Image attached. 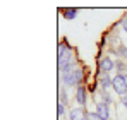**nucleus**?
I'll return each mask as SVG.
<instances>
[{
    "label": "nucleus",
    "instance_id": "nucleus-7",
    "mask_svg": "<svg viewBox=\"0 0 127 120\" xmlns=\"http://www.w3.org/2000/svg\"><path fill=\"white\" fill-rule=\"evenodd\" d=\"M95 112H96V115L101 120H110V105H106L103 101H98Z\"/></svg>",
    "mask_w": 127,
    "mask_h": 120
},
{
    "label": "nucleus",
    "instance_id": "nucleus-14",
    "mask_svg": "<svg viewBox=\"0 0 127 120\" xmlns=\"http://www.w3.org/2000/svg\"><path fill=\"white\" fill-rule=\"evenodd\" d=\"M88 120H101V119L96 115V112H88Z\"/></svg>",
    "mask_w": 127,
    "mask_h": 120
},
{
    "label": "nucleus",
    "instance_id": "nucleus-16",
    "mask_svg": "<svg viewBox=\"0 0 127 120\" xmlns=\"http://www.w3.org/2000/svg\"><path fill=\"white\" fill-rule=\"evenodd\" d=\"M120 103H122V105H124V106L127 108V94H126V96H122V98H120Z\"/></svg>",
    "mask_w": 127,
    "mask_h": 120
},
{
    "label": "nucleus",
    "instance_id": "nucleus-3",
    "mask_svg": "<svg viewBox=\"0 0 127 120\" xmlns=\"http://www.w3.org/2000/svg\"><path fill=\"white\" fill-rule=\"evenodd\" d=\"M98 86L101 91H108V89H113V77H110V74H105V72H100L98 70Z\"/></svg>",
    "mask_w": 127,
    "mask_h": 120
},
{
    "label": "nucleus",
    "instance_id": "nucleus-13",
    "mask_svg": "<svg viewBox=\"0 0 127 120\" xmlns=\"http://www.w3.org/2000/svg\"><path fill=\"white\" fill-rule=\"evenodd\" d=\"M64 113H65V106H64L62 103H59L57 105V115L59 117H64Z\"/></svg>",
    "mask_w": 127,
    "mask_h": 120
},
{
    "label": "nucleus",
    "instance_id": "nucleus-1",
    "mask_svg": "<svg viewBox=\"0 0 127 120\" xmlns=\"http://www.w3.org/2000/svg\"><path fill=\"white\" fill-rule=\"evenodd\" d=\"M60 76H62V81L65 84V88H77L84 82V67L76 62L65 65L62 70H60Z\"/></svg>",
    "mask_w": 127,
    "mask_h": 120
},
{
    "label": "nucleus",
    "instance_id": "nucleus-12",
    "mask_svg": "<svg viewBox=\"0 0 127 120\" xmlns=\"http://www.w3.org/2000/svg\"><path fill=\"white\" fill-rule=\"evenodd\" d=\"M59 103H62L64 106H67V93H65V89L60 91V101Z\"/></svg>",
    "mask_w": 127,
    "mask_h": 120
},
{
    "label": "nucleus",
    "instance_id": "nucleus-2",
    "mask_svg": "<svg viewBox=\"0 0 127 120\" xmlns=\"http://www.w3.org/2000/svg\"><path fill=\"white\" fill-rule=\"evenodd\" d=\"M72 62H76V59H74V50L67 43V40H62L59 43V70H62L65 65H69Z\"/></svg>",
    "mask_w": 127,
    "mask_h": 120
},
{
    "label": "nucleus",
    "instance_id": "nucleus-11",
    "mask_svg": "<svg viewBox=\"0 0 127 120\" xmlns=\"http://www.w3.org/2000/svg\"><path fill=\"white\" fill-rule=\"evenodd\" d=\"M101 101H103V103H106V105H112L113 98L108 94V91H101Z\"/></svg>",
    "mask_w": 127,
    "mask_h": 120
},
{
    "label": "nucleus",
    "instance_id": "nucleus-4",
    "mask_svg": "<svg viewBox=\"0 0 127 120\" xmlns=\"http://www.w3.org/2000/svg\"><path fill=\"white\" fill-rule=\"evenodd\" d=\"M113 91L122 98L127 94V79L122 76H115L113 77Z\"/></svg>",
    "mask_w": 127,
    "mask_h": 120
},
{
    "label": "nucleus",
    "instance_id": "nucleus-6",
    "mask_svg": "<svg viewBox=\"0 0 127 120\" xmlns=\"http://www.w3.org/2000/svg\"><path fill=\"white\" fill-rule=\"evenodd\" d=\"M76 103L79 106H83V108L88 103V88H86L84 84H81V86L76 88Z\"/></svg>",
    "mask_w": 127,
    "mask_h": 120
},
{
    "label": "nucleus",
    "instance_id": "nucleus-10",
    "mask_svg": "<svg viewBox=\"0 0 127 120\" xmlns=\"http://www.w3.org/2000/svg\"><path fill=\"white\" fill-rule=\"evenodd\" d=\"M60 14H62V17L65 21H72L77 17V9H74V7H69V9H60Z\"/></svg>",
    "mask_w": 127,
    "mask_h": 120
},
{
    "label": "nucleus",
    "instance_id": "nucleus-15",
    "mask_svg": "<svg viewBox=\"0 0 127 120\" xmlns=\"http://www.w3.org/2000/svg\"><path fill=\"white\" fill-rule=\"evenodd\" d=\"M120 26H122V29H124V31L127 33V14L124 16V19L120 21Z\"/></svg>",
    "mask_w": 127,
    "mask_h": 120
},
{
    "label": "nucleus",
    "instance_id": "nucleus-5",
    "mask_svg": "<svg viewBox=\"0 0 127 120\" xmlns=\"http://www.w3.org/2000/svg\"><path fill=\"white\" fill-rule=\"evenodd\" d=\"M98 70L100 72H105V74H110L112 70H115V62L112 57H103V59L98 62Z\"/></svg>",
    "mask_w": 127,
    "mask_h": 120
},
{
    "label": "nucleus",
    "instance_id": "nucleus-8",
    "mask_svg": "<svg viewBox=\"0 0 127 120\" xmlns=\"http://www.w3.org/2000/svg\"><path fill=\"white\" fill-rule=\"evenodd\" d=\"M69 120H88V110H84L83 106L72 108L69 112Z\"/></svg>",
    "mask_w": 127,
    "mask_h": 120
},
{
    "label": "nucleus",
    "instance_id": "nucleus-9",
    "mask_svg": "<svg viewBox=\"0 0 127 120\" xmlns=\"http://www.w3.org/2000/svg\"><path fill=\"white\" fill-rule=\"evenodd\" d=\"M115 70H117V76H122L127 79V62L122 59H117L115 62Z\"/></svg>",
    "mask_w": 127,
    "mask_h": 120
}]
</instances>
